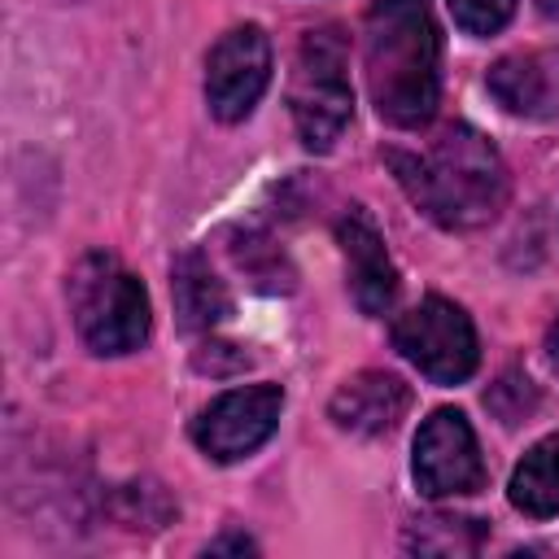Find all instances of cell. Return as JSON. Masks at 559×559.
I'll return each instance as SVG.
<instances>
[{
    "mask_svg": "<svg viewBox=\"0 0 559 559\" xmlns=\"http://www.w3.org/2000/svg\"><path fill=\"white\" fill-rule=\"evenodd\" d=\"M389 166L406 197L441 227L467 231L498 218L507 201V166L498 148L467 122L445 127L424 153L389 148Z\"/></svg>",
    "mask_w": 559,
    "mask_h": 559,
    "instance_id": "1",
    "label": "cell"
},
{
    "mask_svg": "<svg viewBox=\"0 0 559 559\" xmlns=\"http://www.w3.org/2000/svg\"><path fill=\"white\" fill-rule=\"evenodd\" d=\"M362 66L376 114L393 127H424L441 96V35L428 0H371Z\"/></svg>",
    "mask_w": 559,
    "mask_h": 559,
    "instance_id": "2",
    "label": "cell"
},
{
    "mask_svg": "<svg viewBox=\"0 0 559 559\" xmlns=\"http://www.w3.org/2000/svg\"><path fill=\"white\" fill-rule=\"evenodd\" d=\"M79 336L96 354H131L148 336V293L109 253H87L70 275Z\"/></svg>",
    "mask_w": 559,
    "mask_h": 559,
    "instance_id": "3",
    "label": "cell"
},
{
    "mask_svg": "<svg viewBox=\"0 0 559 559\" xmlns=\"http://www.w3.org/2000/svg\"><path fill=\"white\" fill-rule=\"evenodd\" d=\"M288 109L310 153H328L336 135L345 131L354 92L345 79V39L336 26L306 31L297 66H293V83H288Z\"/></svg>",
    "mask_w": 559,
    "mask_h": 559,
    "instance_id": "4",
    "label": "cell"
},
{
    "mask_svg": "<svg viewBox=\"0 0 559 559\" xmlns=\"http://www.w3.org/2000/svg\"><path fill=\"white\" fill-rule=\"evenodd\" d=\"M393 345L406 362H415L432 384H459L476 371L480 345L463 306L445 297H424L393 323Z\"/></svg>",
    "mask_w": 559,
    "mask_h": 559,
    "instance_id": "5",
    "label": "cell"
},
{
    "mask_svg": "<svg viewBox=\"0 0 559 559\" xmlns=\"http://www.w3.org/2000/svg\"><path fill=\"white\" fill-rule=\"evenodd\" d=\"M271 83V39L262 26H231L205 57V100L218 122H240L253 114Z\"/></svg>",
    "mask_w": 559,
    "mask_h": 559,
    "instance_id": "6",
    "label": "cell"
},
{
    "mask_svg": "<svg viewBox=\"0 0 559 559\" xmlns=\"http://www.w3.org/2000/svg\"><path fill=\"white\" fill-rule=\"evenodd\" d=\"M284 411V389L280 384H245V389H227L223 397H214L197 424H192V441L201 445V454H210L214 463H236L245 454H253L280 424Z\"/></svg>",
    "mask_w": 559,
    "mask_h": 559,
    "instance_id": "7",
    "label": "cell"
},
{
    "mask_svg": "<svg viewBox=\"0 0 559 559\" xmlns=\"http://www.w3.org/2000/svg\"><path fill=\"white\" fill-rule=\"evenodd\" d=\"M415 485L428 498H459L485 485L476 432L463 411H432L415 432Z\"/></svg>",
    "mask_w": 559,
    "mask_h": 559,
    "instance_id": "8",
    "label": "cell"
},
{
    "mask_svg": "<svg viewBox=\"0 0 559 559\" xmlns=\"http://www.w3.org/2000/svg\"><path fill=\"white\" fill-rule=\"evenodd\" d=\"M489 96L515 118H559V48H528L493 61Z\"/></svg>",
    "mask_w": 559,
    "mask_h": 559,
    "instance_id": "9",
    "label": "cell"
},
{
    "mask_svg": "<svg viewBox=\"0 0 559 559\" xmlns=\"http://www.w3.org/2000/svg\"><path fill=\"white\" fill-rule=\"evenodd\" d=\"M336 240H341V253H345V266H349V288H354L358 310L362 314H384L397 297V271L389 262V249H384L376 223L362 210H349L336 223Z\"/></svg>",
    "mask_w": 559,
    "mask_h": 559,
    "instance_id": "10",
    "label": "cell"
},
{
    "mask_svg": "<svg viewBox=\"0 0 559 559\" xmlns=\"http://www.w3.org/2000/svg\"><path fill=\"white\" fill-rule=\"evenodd\" d=\"M406 411H411V389L389 371H358L328 402V415L336 419V428L358 432V437L393 432Z\"/></svg>",
    "mask_w": 559,
    "mask_h": 559,
    "instance_id": "11",
    "label": "cell"
},
{
    "mask_svg": "<svg viewBox=\"0 0 559 559\" xmlns=\"http://www.w3.org/2000/svg\"><path fill=\"white\" fill-rule=\"evenodd\" d=\"M170 297H175V314L188 332H210L214 323H223L231 314V293L227 284L210 271L205 253H183L175 258L170 271Z\"/></svg>",
    "mask_w": 559,
    "mask_h": 559,
    "instance_id": "12",
    "label": "cell"
},
{
    "mask_svg": "<svg viewBox=\"0 0 559 559\" xmlns=\"http://www.w3.org/2000/svg\"><path fill=\"white\" fill-rule=\"evenodd\" d=\"M511 507L533 515V520H550L559 515V437L537 441L511 472Z\"/></svg>",
    "mask_w": 559,
    "mask_h": 559,
    "instance_id": "13",
    "label": "cell"
},
{
    "mask_svg": "<svg viewBox=\"0 0 559 559\" xmlns=\"http://www.w3.org/2000/svg\"><path fill=\"white\" fill-rule=\"evenodd\" d=\"M454 22L467 31V35H493L511 22L515 13V0H445Z\"/></svg>",
    "mask_w": 559,
    "mask_h": 559,
    "instance_id": "14",
    "label": "cell"
},
{
    "mask_svg": "<svg viewBox=\"0 0 559 559\" xmlns=\"http://www.w3.org/2000/svg\"><path fill=\"white\" fill-rule=\"evenodd\" d=\"M210 354H197V367L210 371V376H227V371H240L249 367V354H240L236 345H205Z\"/></svg>",
    "mask_w": 559,
    "mask_h": 559,
    "instance_id": "15",
    "label": "cell"
},
{
    "mask_svg": "<svg viewBox=\"0 0 559 559\" xmlns=\"http://www.w3.org/2000/svg\"><path fill=\"white\" fill-rule=\"evenodd\" d=\"M546 358H550V367L559 371V319H555L550 332H546Z\"/></svg>",
    "mask_w": 559,
    "mask_h": 559,
    "instance_id": "16",
    "label": "cell"
},
{
    "mask_svg": "<svg viewBox=\"0 0 559 559\" xmlns=\"http://www.w3.org/2000/svg\"><path fill=\"white\" fill-rule=\"evenodd\" d=\"M537 9H542L550 22H559V0H537Z\"/></svg>",
    "mask_w": 559,
    "mask_h": 559,
    "instance_id": "17",
    "label": "cell"
}]
</instances>
